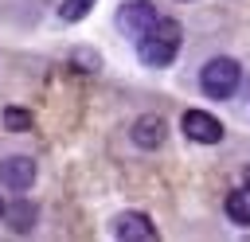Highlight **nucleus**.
Listing matches in <instances>:
<instances>
[{"mask_svg":"<svg viewBox=\"0 0 250 242\" xmlns=\"http://www.w3.org/2000/svg\"><path fill=\"white\" fill-rule=\"evenodd\" d=\"M137 51L148 66H168L176 55H180V23L176 20H156L141 39H137Z\"/></svg>","mask_w":250,"mask_h":242,"instance_id":"nucleus-1","label":"nucleus"},{"mask_svg":"<svg viewBox=\"0 0 250 242\" xmlns=\"http://www.w3.org/2000/svg\"><path fill=\"white\" fill-rule=\"evenodd\" d=\"M238 78H242V70H238L234 59H211L199 70V86H203L207 98H230L234 86H238Z\"/></svg>","mask_w":250,"mask_h":242,"instance_id":"nucleus-2","label":"nucleus"},{"mask_svg":"<svg viewBox=\"0 0 250 242\" xmlns=\"http://www.w3.org/2000/svg\"><path fill=\"white\" fill-rule=\"evenodd\" d=\"M152 23H156V8H152L148 0H129V4H121V12H117V27H121V35H129V39H141Z\"/></svg>","mask_w":250,"mask_h":242,"instance_id":"nucleus-3","label":"nucleus"},{"mask_svg":"<svg viewBox=\"0 0 250 242\" xmlns=\"http://www.w3.org/2000/svg\"><path fill=\"white\" fill-rule=\"evenodd\" d=\"M180 125H184V133H188L191 141H199V144H219V141H223V121L211 117V113H203V109H188Z\"/></svg>","mask_w":250,"mask_h":242,"instance_id":"nucleus-4","label":"nucleus"},{"mask_svg":"<svg viewBox=\"0 0 250 242\" xmlns=\"http://www.w3.org/2000/svg\"><path fill=\"white\" fill-rule=\"evenodd\" d=\"M0 183L12 191H27L35 183V160L31 156H4L0 160Z\"/></svg>","mask_w":250,"mask_h":242,"instance_id":"nucleus-5","label":"nucleus"},{"mask_svg":"<svg viewBox=\"0 0 250 242\" xmlns=\"http://www.w3.org/2000/svg\"><path fill=\"white\" fill-rule=\"evenodd\" d=\"M113 234L121 238V242H152L156 238V226L148 222V215H141V211H121L117 215V222H113Z\"/></svg>","mask_w":250,"mask_h":242,"instance_id":"nucleus-6","label":"nucleus"},{"mask_svg":"<svg viewBox=\"0 0 250 242\" xmlns=\"http://www.w3.org/2000/svg\"><path fill=\"white\" fill-rule=\"evenodd\" d=\"M164 137H168L164 117L145 113V117H137V121H133V141H137L141 148H160V144H164Z\"/></svg>","mask_w":250,"mask_h":242,"instance_id":"nucleus-7","label":"nucleus"},{"mask_svg":"<svg viewBox=\"0 0 250 242\" xmlns=\"http://www.w3.org/2000/svg\"><path fill=\"white\" fill-rule=\"evenodd\" d=\"M223 207H227V219H230V222L250 226V187H234Z\"/></svg>","mask_w":250,"mask_h":242,"instance_id":"nucleus-8","label":"nucleus"},{"mask_svg":"<svg viewBox=\"0 0 250 242\" xmlns=\"http://www.w3.org/2000/svg\"><path fill=\"white\" fill-rule=\"evenodd\" d=\"M4 125H8L12 133H27V129H31V113H27V109L8 105V109H4Z\"/></svg>","mask_w":250,"mask_h":242,"instance_id":"nucleus-9","label":"nucleus"},{"mask_svg":"<svg viewBox=\"0 0 250 242\" xmlns=\"http://www.w3.org/2000/svg\"><path fill=\"white\" fill-rule=\"evenodd\" d=\"M90 4H94V0H66V4L59 8V16H62V20H82V16L90 12Z\"/></svg>","mask_w":250,"mask_h":242,"instance_id":"nucleus-10","label":"nucleus"},{"mask_svg":"<svg viewBox=\"0 0 250 242\" xmlns=\"http://www.w3.org/2000/svg\"><path fill=\"white\" fill-rule=\"evenodd\" d=\"M0 215H4V199H0Z\"/></svg>","mask_w":250,"mask_h":242,"instance_id":"nucleus-11","label":"nucleus"}]
</instances>
